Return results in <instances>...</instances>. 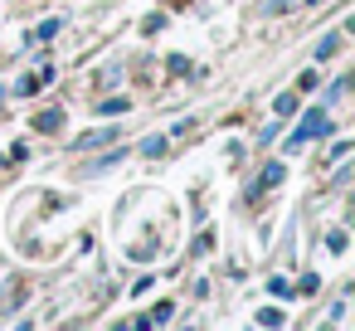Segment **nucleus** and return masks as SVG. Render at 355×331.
Listing matches in <instances>:
<instances>
[{
    "mask_svg": "<svg viewBox=\"0 0 355 331\" xmlns=\"http://www.w3.org/2000/svg\"><path fill=\"white\" fill-rule=\"evenodd\" d=\"M345 244H350V239H345V229H336V234H326V248H331V253H345Z\"/></svg>",
    "mask_w": 355,
    "mask_h": 331,
    "instance_id": "ddd939ff",
    "label": "nucleus"
},
{
    "mask_svg": "<svg viewBox=\"0 0 355 331\" xmlns=\"http://www.w3.org/2000/svg\"><path fill=\"white\" fill-rule=\"evenodd\" d=\"M326 156H331V161H345V156H350V142H336V146H331Z\"/></svg>",
    "mask_w": 355,
    "mask_h": 331,
    "instance_id": "f3484780",
    "label": "nucleus"
},
{
    "mask_svg": "<svg viewBox=\"0 0 355 331\" xmlns=\"http://www.w3.org/2000/svg\"><path fill=\"white\" fill-rule=\"evenodd\" d=\"M117 142H122V127H98V132H83V137L73 142V151L88 156V151H98V146H117Z\"/></svg>",
    "mask_w": 355,
    "mask_h": 331,
    "instance_id": "f03ea898",
    "label": "nucleus"
},
{
    "mask_svg": "<svg viewBox=\"0 0 355 331\" xmlns=\"http://www.w3.org/2000/svg\"><path fill=\"white\" fill-rule=\"evenodd\" d=\"M331 132V122L321 117V108H311L306 117H302V127L292 132V146H302V142H316V137H326Z\"/></svg>",
    "mask_w": 355,
    "mask_h": 331,
    "instance_id": "f257e3e1",
    "label": "nucleus"
},
{
    "mask_svg": "<svg viewBox=\"0 0 355 331\" xmlns=\"http://www.w3.org/2000/svg\"><path fill=\"white\" fill-rule=\"evenodd\" d=\"M331 54H340V30H336V35H326V40L316 44V59H331Z\"/></svg>",
    "mask_w": 355,
    "mask_h": 331,
    "instance_id": "9d476101",
    "label": "nucleus"
},
{
    "mask_svg": "<svg viewBox=\"0 0 355 331\" xmlns=\"http://www.w3.org/2000/svg\"><path fill=\"white\" fill-rule=\"evenodd\" d=\"M282 180H287V166H282V161H268V166H263V176L248 185V200H263V195H268L272 185H282Z\"/></svg>",
    "mask_w": 355,
    "mask_h": 331,
    "instance_id": "7ed1b4c3",
    "label": "nucleus"
},
{
    "mask_svg": "<svg viewBox=\"0 0 355 331\" xmlns=\"http://www.w3.org/2000/svg\"><path fill=\"white\" fill-rule=\"evenodd\" d=\"M98 112H103V117H127V112H132V98H103Z\"/></svg>",
    "mask_w": 355,
    "mask_h": 331,
    "instance_id": "6e6552de",
    "label": "nucleus"
},
{
    "mask_svg": "<svg viewBox=\"0 0 355 331\" xmlns=\"http://www.w3.org/2000/svg\"><path fill=\"white\" fill-rule=\"evenodd\" d=\"M137 151H141V156H151V161H156V156H166V151H171V137H166V132H151V137H146V142H141V146H137Z\"/></svg>",
    "mask_w": 355,
    "mask_h": 331,
    "instance_id": "423d86ee",
    "label": "nucleus"
},
{
    "mask_svg": "<svg viewBox=\"0 0 355 331\" xmlns=\"http://www.w3.org/2000/svg\"><path fill=\"white\" fill-rule=\"evenodd\" d=\"M59 30H64V20H59V15H49L44 25H35V35H30V44H49V40H54Z\"/></svg>",
    "mask_w": 355,
    "mask_h": 331,
    "instance_id": "0eeeda50",
    "label": "nucleus"
},
{
    "mask_svg": "<svg viewBox=\"0 0 355 331\" xmlns=\"http://www.w3.org/2000/svg\"><path fill=\"white\" fill-rule=\"evenodd\" d=\"M345 88H350V83H345V78H336V83H331V88H326V103H331V108H336V103H340V98H345Z\"/></svg>",
    "mask_w": 355,
    "mask_h": 331,
    "instance_id": "f8f14e48",
    "label": "nucleus"
},
{
    "mask_svg": "<svg viewBox=\"0 0 355 331\" xmlns=\"http://www.w3.org/2000/svg\"><path fill=\"white\" fill-rule=\"evenodd\" d=\"M122 156H127V146L117 142V151H107V156H98V161H83V176H103V171H112Z\"/></svg>",
    "mask_w": 355,
    "mask_h": 331,
    "instance_id": "20e7f679",
    "label": "nucleus"
},
{
    "mask_svg": "<svg viewBox=\"0 0 355 331\" xmlns=\"http://www.w3.org/2000/svg\"><path fill=\"white\" fill-rule=\"evenodd\" d=\"M268 10H277V15H282V10H292V0H272V6H268Z\"/></svg>",
    "mask_w": 355,
    "mask_h": 331,
    "instance_id": "a211bd4d",
    "label": "nucleus"
},
{
    "mask_svg": "<svg viewBox=\"0 0 355 331\" xmlns=\"http://www.w3.org/2000/svg\"><path fill=\"white\" fill-rule=\"evenodd\" d=\"M30 122H35V132H59V127H64V108H44V112H35Z\"/></svg>",
    "mask_w": 355,
    "mask_h": 331,
    "instance_id": "39448f33",
    "label": "nucleus"
},
{
    "mask_svg": "<svg viewBox=\"0 0 355 331\" xmlns=\"http://www.w3.org/2000/svg\"><path fill=\"white\" fill-rule=\"evenodd\" d=\"M316 83H321V74H316V69H311V74H302V78H297V93H311V88H316Z\"/></svg>",
    "mask_w": 355,
    "mask_h": 331,
    "instance_id": "2eb2a0df",
    "label": "nucleus"
},
{
    "mask_svg": "<svg viewBox=\"0 0 355 331\" xmlns=\"http://www.w3.org/2000/svg\"><path fill=\"white\" fill-rule=\"evenodd\" d=\"M272 112H277V117L287 122V117L297 112V93H277V103H272Z\"/></svg>",
    "mask_w": 355,
    "mask_h": 331,
    "instance_id": "1a4fd4ad",
    "label": "nucleus"
},
{
    "mask_svg": "<svg viewBox=\"0 0 355 331\" xmlns=\"http://www.w3.org/2000/svg\"><path fill=\"white\" fill-rule=\"evenodd\" d=\"M282 321H287L282 307H263V312H258V326H282Z\"/></svg>",
    "mask_w": 355,
    "mask_h": 331,
    "instance_id": "9b49d317",
    "label": "nucleus"
},
{
    "mask_svg": "<svg viewBox=\"0 0 355 331\" xmlns=\"http://www.w3.org/2000/svg\"><path fill=\"white\" fill-rule=\"evenodd\" d=\"M268 287H272V297H292V282H287V278H272Z\"/></svg>",
    "mask_w": 355,
    "mask_h": 331,
    "instance_id": "dca6fc26",
    "label": "nucleus"
},
{
    "mask_svg": "<svg viewBox=\"0 0 355 331\" xmlns=\"http://www.w3.org/2000/svg\"><path fill=\"white\" fill-rule=\"evenodd\" d=\"M171 316H175V302H156L151 307V321H171Z\"/></svg>",
    "mask_w": 355,
    "mask_h": 331,
    "instance_id": "4468645a",
    "label": "nucleus"
}]
</instances>
